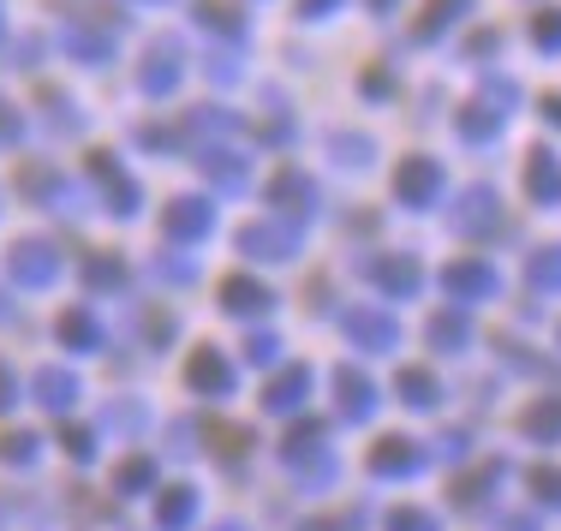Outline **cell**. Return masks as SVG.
<instances>
[{
  "label": "cell",
  "instance_id": "obj_1",
  "mask_svg": "<svg viewBox=\"0 0 561 531\" xmlns=\"http://www.w3.org/2000/svg\"><path fill=\"white\" fill-rule=\"evenodd\" d=\"M448 228L460 233V239L502 233V197L490 192V185H466V192L454 197V209H448Z\"/></svg>",
  "mask_w": 561,
  "mask_h": 531
},
{
  "label": "cell",
  "instance_id": "obj_2",
  "mask_svg": "<svg viewBox=\"0 0 561 531\" xmlns=\"http://www.w3.org/2000/svg\"><path fill=\"white\" fill-rule=\"evenodd\" d=\"M239 251H245V257H263V263H287V257H299V228L280 221V216L245 221V228H239Z\"/></svg>",
  "mask_w": 561,
  "mask_h": 531
},
{
  "label": "cell",
  "instance_id": "obj_3",
  "mask_svg": "<svg viewBox=\"0 0 561 531\" xmlns=\"http://www.w3.org/2000/svg\"><path fill=\"white\" fill-rule=\"evenodd\" d=\"M496 287H502V275L490 269L484 257H454L448 269H443V293L454 304H478V299H496Z\"/></svg>",
  "mask_w": 561,
  "mask_h": 531
},
{
  "label": "cell",
  "instance_id": "obj_4",
  "mask_svg": "<svg viewBox=\"0 0 561 531\" xmlns=\"http://www.w3.org/2000/svg\"><path fill=\"white\" fill-rule=\"evenodd\" d=\"M394 197L407 209H431L436 197H443V162H431V155H407V162L394 168Z\"/></svg>",
  "mask_w": 561,
  "mask_h": 531
},
{
  "label": "cell",
  "instance_id": "obj_5",
  "mask_svg": "<svg viewBox=\"0 0 561 531\" xmlns=\"http://www.w3.org/2000/svg\"><path fill=\"white\" fill-rule=\"evenodd\" d=\"M7 275L19 287H48L60 275V257H55V245L48 239H19V245L7 251Z\"/></svg>",
  "mask_w": 561,
  "mask_h": 531
},
{
  "label": "cell",
  "instance_id": "obj_6",
  "mask_svg": "<svg viewBox=\"0 0 561 531\" xmlns=\"http://www.w3.org/2000/svg\"><path fill=\"white\" fill-rule=\"evenodd\" d=\"M346 340H353L358 353H394L400 328L389 311H377V304H358V311H346Z\"/></svg>",
  "mask_w": 561,
  "mask_h": 531
},
{
  "label": "cell",
  "instance_id": "obj_7",
  "mask_svg": "<svg viewBox=\"0 0 561 531\" xmlns=\"http://www.w3.org/2000/svg\"><path fill=\"white\" fill-rule=\"evenodd\" d=\"M270 204L280 209V221H305L317 209V185L299 174V168H280V174L270 180Z\"/></svg>",
  "mask_w": 561,
  "mask_h": 531
},
{
  "label": "cell",
  "instance_id": "obj_8",
  "mask_svg": "<svg viewBox=\"0 0 561 531\" xmlns=\"http://www.w3.org/2000/svg\"><path fill=\"white\" fill-rule=\"evenodd\" d=\"M90 180H96L102 192L114 197V216H138V185L126 180L119 155H108V150H90Z\"/></svg>",
  "mask_w": 561,
  "mask_h": 531
},
{
  "label": "cell",
  "instance_id": "obj_9",
  "mask_svg": "<svg viewBox=\"0 0 561 531\" xmlns=\"http://www.w3.org/2000/svg\"><path fill=\"white\" fill-rule=\"evenodd\" d=\"M365 275L382 287L389 299H412L424 287V269H419V257H370L365 263Z\"/></svg>",
  "mask_w": 561,
  "mask_h": 531
},
{
  "label": "cell",
  "instance_id": "obj_10",
  "mask_svg": "<svg viewBox=\"0 0 561 531\" xmlns=\"http://www.w3.org/2000/svg\"><path fill=\"white\" fill-rule=\"evenodd\" d=\"M424 466V448L412 442V436H382L377 448H370V472L377 477H412Z\"/></svg>",
  "mask_w": 561,
  "mask_h": 531
},
{
  "label": "cell",
  "instance_id": "obj_11",
  "mask_svg": "<svg viewBox=\"0 0 561 531\" xmlns=\"http://www.w3.org/2000/svg\"><path fill=\"white\" fill-rule=\"evenodd\" d=\"M335 394H341V418H353V424H365L370 413H377V382H370L365 370H353V365L335 370Z\"/></svg>",
  "mask_w": 561,
  "mask_h": 531
},
{
  "label": "cell",
  "instance_id": "obj_12",
  "mask_svg": "<svg viewBox=\"0 0 561 531\" xmlns=\"http://www.w3.org/2000/svg\"><path fill=\"white\" fill-rule=\"evenodd\" d=\"M526 197L531 204H561V155L556 150H526Z\"/></svg>",
  "mask_w": 561,
  "mask_h": 531
},
{
  "label": "cell",
  "instance_id": "obj_13",
  "mask_svg": "<svg viewBox=\"0 0 561 531\" xmlns=\"http://www.w3.org/2000/svg\"><path fill=\"white\" fill-rule=\"evenodd\" d=\"M173 84H180V43H173V36H156V48L144 55V90H150V96H168Z\"/></svg>",
  "mask_w": 561,
  "mask_h": 531
},
{
  "label": "cell",
  "instance_id": "obj_14",
  "mask_svg": "<svg viewBox=\"0 0 561 531\" xmlns=\"http://www.w3.org/2000/svg\"><path fill=\"white\" fill-rule=\"evenodd\" d=\"M275 304V293L263 281H251V275H227L221 281V311H233V316H263Z\"/></svg>",
  "mask_w": 561,
  "mask_h": 531
},
{
  "label": "cell",
  "instance_id": "obj_15",
  "mask_svg": "<svg viewBox=\"0 0 561 531\" xmlns=\"http://www.w3.org/2000/svg\"><path fill=\"white\" fill-rule=\"evenodd\" d=\"M209 221H216V216H209V204H197V197H173L168 216H162V233L185 245V239H204Z\"/></svg>",
  "mask_w": 561,
  "mask_h": 531
},
{
  "label": "cell",
  "instance_id": "obj_16",
  "mask_svg": "<svg viewBox=\"0 0 561 531\" xmlns=\"http://www.w3.org/2000/svg\"><path fill=\"white\" fill-rule=\"evenodd\" d=\"M185 382H192L197 394H233V365H227L216 347H204L192 358V370H185Z\"/></svg>",
  "mask_w": 561,
  "mask_h": 531
},
{
  "label": "cell",
  "instance_id": "obj_17",
  "mask_svg": "<svg viewBox=\"0 0 561 531\" xmlns=\"http://www.w3.org/2000/svg\"><path fill=\"white\" fill-rule=\"evenodd\" d=\"M502 119H507L502 108H490L484 96H472V102H466L460 114H454V131H460L466 143H490V138H496V131H502Z\"/></svg>",
  "mask_w": 561,
  "mask_h": 531
},
{
  "label": "cell",
  "instance_id": "obj_18",
  "mask_svg": "<svg viewBox=\"0 0 561 531\" xmlns=\"http://www.w3.org/2000/svg\"><path fill=\"white\" fill-rule=\"evenodd\" d=\"M305 394H311V370L287 365L270 389H263V406H270V413H293V406H305Z\"/></svg>",
  "mask_w": 561,
  "mask_h": 531
},
{
  "label": "cell",
  "instance_id": "obj_19",
  "mask_svg": "<svg viewBox=\"0 0 561 531\" xmlns=\"http://www.w3.org/2000/svg\"><path fill=\"white\" fill-rule=\"evenodd\" d=\"M31 389H36V401H43L48 413H66V406L78 401V377H72V370H60V365H43Z\"/></svg>",
  "mask_w": 561,
  "mask_h": 531
},
{
  "label": "cell",
  "instance_id": "obj_20",
  "mask_svg": "<svg viewBox=\"0 0 561 531\" xmlns=\"http://www.w3.org/2000/svg\"><path fill=\"white\" fill-rule=\"evenodd\" d=\"M424 340H431L436 353H466V340H472V316L466 311H436L431 328H424Z\"/></svg>",
  "mask_w": 561,
  "mask_h": 531
},
{
  "label": "cell",
  "instance_id": "obj_21",
  "mask_svg": "<svg viewBox=\"0 0 561 531\" xmlns=\"http://www.w3.org/2000/svg\"><path fill=\"white\" fill-rule=\"evenodd\" d=\"M394 394H400L407 406H419V413H431V406L443 401V382H436L424 365H407V370L394 377Z\"/></svg>",
  "mask_w": 561,
  "mask_h": 531
},
{
  "label": "cell",
  "instance_id": "obj_22",
  "mask_svg": "<svg viewBox=\"0 0 561 531\" xmlns=\"http://www.w3.org/2000/svg\"><path fill=\"white\" fill-rule=\"evenodd\" d=\"M460 12H472V0H424L419 24H412V43H436V36H443Z\"/></svg>",
  "mask_w": 561,
  "mask_h": 531
},
{
  "label": "cell",
  "instance_id": "obj_23",
  "mask_svg": "<svg viewBox=\"0 0 561 531\" xmlns=\"http://www.w3.org/2000/svg\"><path fill=\"white\" fill-rule=\"evenodd\" d=\"M197 168H204L221 192H245V185H251V162H245V155H233V150H209Z\"/></svg>",
  "mask_w": 561,
  "mask_h": 531
},
{
  "label": "cell",
  "instance_id": "obj_24",
  "mask_svg": "<svg viewBox=\"0 0 561 531\" xmlns=\"http://www.w3.org/2000/svg\"><path fill=\"white\" fill-rule=\"evenodd\" d=\"M519 430H526L531 442H561V394H550V401H538V406H526Z\"/></svg>",
  "mask_w": 561,
  "mask_h": 531
},
{
  "label": "cell",
  "instance_id": "obj_25",
  "mask_svg": "<svg viewBox=\"0 0 561 531\" xmlns=\"http://www.w3.org/2000/svg\"><path fill=\"white\" fill-rule=\"evenodd\" d=\"M526 281L531 293H561V245H543L526 257Z\"/></svg>",
  "mask_w": 561,
  "mask_h": 531
},
{
  "label": "cell",
  "instance_id": "obj_26",
  "mask_svg": "<svg viewBox=\"0 0 561 531\" xmlns=\"http://www.w3.org/2000/svg\"><path fill=\"white\" fill-rule=\"evenodd\" d=\"M502 460H484V466H478L472 477H460V484H454V501H460V508H478V501H484L490 496V489H496L502 484Z\"/></svg>",
  "mask_w": 561,
  "mask_h": 531
},
{
  "label": "cell",
  "instance_id": "obj_27",
  "mask_svg": "<svg viewBox=\"0 0 561 531\" xmlns=\"http://www.w3.org/2000/svg\"><path fill=\"white\" fill-rule=\"evenodd\" d=\"M60 340H66V347H78V353H90V347H96V316H90L84 304L60 311Z\"/></svg>",
  "mask_w": 561,
  "mask_h": 531
},
{
  "label": "cell",
  "instance_id": "obj_28",
  "mask_svg": "<svg viewBox=\"0 0 561 531\" xmlns=\"http://www.w3.org/2000/svg\"><path fill=\"white\" fill-rule=\"evenodd\" d=\"M329 150L341 155V168H370V155H377V143H370L365 131H335V138H329Z\"/></svg>",
  "mask_w": 561,
  "mask_h": 531
},
{
  "label": "cell",
  "instance_id": "obj_29",
  "mask_svg": "<svg viewBox=\"0 0 561 531\" xmlns=\"http://www.w3.org/2000/svg\"><path fill=\"white\" fill-rule=\"evenodd\" d=\"M197 24H209L216 36H233V43L245 36V24H239V12L227 7V0H204V7H197Z\"/></svg>",
  "mask_w": 561,
  "mask_h": 531
},
{
  "label": "cell",
  "instance_id": "obj_30",
  "mask_svg": "<svg viewBox=\"0 0 561 531\" xmlns=\"http://www.w3.org/2000/svg\"><path fill=\"white\" fill-rule=\"evenodd\" d=\"M317 448H323V424H317V418H305V424H293V430H287V460H293V466H299L305 454H317Z\"/></svg>",
  "mask_w": 561,
  "mask_h": 531
},
{
  "label": "cell",
  "instance_id": "obj_31",
  "mask_svg": "<svg viewBox=\"0 0 561 531\" xmlns=\"http://www.w3.org/2000/svg\"><path fill=\"white\" fill-rule=\"evenodd\" d=\"M60 43L72 48V55H84V60H108V55H114V43H108V36H90V31H78V24H66V31H60Z\"/></svg>",
  "mask_w": 561,
  "mask_h": 531
},
{
  "label": "cell",
  "instance_id": "obj_32",
  "mask_svg": "<svg viewBox=\"0 0 561 531\" xmlns=\"http://www.w3.org/2000/svg\"><path fill=\"white\" fill-rule=\"evenodd\" d=\"M531 43H538L543 55H561V7H543L538 19H531Z\"/></svg>",
  "mask_w": 561,
  "mask_h": 531
},
{
  "label": "cell",
  "instance_id": "obj_33",
  "mask_svg": "<svg viewBox=\"0 0 561 531\" xmlns=\"http://www.w3.org/2000/svg\"><path fill=\"white\" fill-rule=\"evenodd\" d=\"M192 508H197V501H192V489H168V496H162V508H156V520H162L168 531H180L185 520H192Z\"/></svg>",
  "mask_w": 561,
  "mask_h": 531
},
{
  "label": "cell",
  "instance_id": "obj_34",
  "mask_svg": "<svg viewBox=\"0 0 561 531\" xmlns=\"http://www.w3.org/2000/svg\"><path fill=\"white\" fill-rule=\"evenodd\" d=\"M531 496L543 501V508H561V466H531Z\"/></svg>",
  "mask_w": 561,
  "mask_h": 531
},
{
  "label": "cell",
  "instance_id": "obj_35",
  "mask_svg": "<svg viewBox=\"0 0 561 531\" xmlns=\"http://www.w3.org/2000/svg\"><path fill=\"white\" fill-rule=\"evenodd\" d=\"M150 477H156V460H150V454H138V460H126V466H119L114 484H119V496H138V489L150 484Z\"/></svg>",
  "mask_w": 561,
  "mask_h": 531
},
{
  "label": "cell",
  "instance_id": "obj_36",
  "mask_svg": "<svg viewBox=\"0 0 561 531\" xmlns=\"http://www.w3.org/2000/svg\"><path fill=\"white\" fill-rule=\"evenodd\" d=\"M0 460H7V466H31V460H36V436L31 430L0 436Z\"/></svg>",
  "mask_w": 561,
  "mask_h": 531
},
{
  "label": "cell",
  "instance_id": "obj_37",
  "mask_svg": "<svg viewBox=\"0 0 561 531\" xmlns=\"http://www.w3.org/2000/svg\"><path fill=\"white\" fill-rule=\"evenodd\" d=\"M84 281L96 287V293H102V287H119V281H126V263H119L114 251H108V257H96V263L84 269Z\"/></svg>",
  "mask_w": 561,
  "mask_h": 531
},
{
  "label": "cell",
  "instance_id": "obj_38",
  "mask_svg": "<svg viewBox=\"0 0 561 531\" xmlns=\"http://www.w3.org/2000/svg\"><path fill=\"white\" fill-rule=\"evenodd\" d=\"M478 96H484L490 102V108H514V102H519V84H514V78H484V90H478Z\"/></svg>",
  "mask_w": 561,
  "mask_h": 531
},
{
  "label": "cell",
  "instance_id": "obj_39",
  "mask_svg": "<svg viewBox=\"0 0 561 531\" xmlns=\"http://www.w3.org/2000/svg\"><path fill=\"white\" fill-rule=\"evenodd\" d=\"M185 131H233V119H227V108H192Z\"/></svg>",
  "mask_w": 561,
  "mask_h": 531
},
{
  "label": "cell",
  "instance_id": "obj_40",
  "mask_svg": "<svg viewBox=\"0 0 561 531\" xmlns=\"http://www.w3.org/2000/svg\"><path fill=\"white\" fill-rule=\"evenodd\" d=\"M389 531H436V513H424V508H394V513H389Z\"/></svg>",
  "mask_w": 561,
  "mask_h": 531
},
{
  "label": "cell",
  "instance_id": "obj_41",
  "mask_svg": "<svg viewBox=\"0 0 561 531\" xmlns=\"http://www.w3.org/2000/svg\"><path fill=\"white\" fill-rule=\"evenodd\" d=\"M305 531H365V508H346V513H329V520L305 526Z\"/></svg>",
  "mask_w": 561,
  "mask_h": 531
},
{
  "label": "cell",
  "instance_id": "obj_42",
  "mask_svg": "<svg viewBox=\"0 0 561 531\" xmlns=\"http://www.w3.org/2000/svg\"><path fill=\"white\" fill-rule=\"evenodd\" d=\"M209 436L221 442V454H239V448H251V430H233V424H209Z\"/></svg>",
  "mask_w": 561,
  "mask_h": 531
},
{
  "label": "cell",
  "instance_id": "obj_43",
  "mask_svg": "<svg viewBox=\"0 0 561 531\" xmlns=\"http://www.w3.org/2000/svg\"><path fill=\"white\" fill-rule=\"evenodd\" d=\"M275 353H280L275 335H251V340H245V358H251V365H275Z\"/></svg>",
  "mask_w": 561,
  "mask_h": 531
},
{
  "label": "cell",
  "instance_id": "obj_44",
  "mask_svg": "<svg viewBox=\"0 0 561 531\" xmlns=\"http://www.w3.org/2000/svg\"><path fill=\"white\" fill-rule=\"evenodd\" d=\"M496 48H502V31H478L472 43H466V55H472V60H484V55H496Z\"/></svg>",
  "mask_w": 561,
  "mask_h": 531
},
{
  "label": "cell",
  "instance_id": "obj_45",
  "mask_svg": "<svg viewBox=\"0 0 561 531\" xmlns=\"http://www.w3.org/2000/svg\"><path fill=\"white\" fill-rule=\"evenodd\" d=\"M389 72H382V66H370V72H365V96H389Z\"/></svg>",
  "mask_w": 561,
  "mask_h": 531
},
{
  "label": "cell",
  "instance_id": "obj_46",
  "mask_svg": "<svg viewBox=\"0 0 561 531\" xmlns=\"http://www.w3.org/2000/svg\"><path fill=\"white\" fill-rule=\"evenodd\" d=\"M66 454H72V460H90V436H84V430H66Z\"/></svg>",
  "mask_w": 561,
  "mask_h": 531
},
{
  "label": "cell",
  "instance_id": "obj_47",
  "mask_svg": "<svg viewBox=\"0 0 561 531\" xmlns=\"http://www.w3.org/2000/svg\"><path fill=\"white\" fill-rule=\"evenodd\" d=\"M341 0H299V19H323V12H335Z\"/></svg>",
  "mask_w": 561,
  "mask_h": 531
},
{
  "label": "cell",
  "instance_id": "obj_48",
  "mask_svg": "<svg viewBox=\"0 0 561 531\" xmlns=\"http://www.w3.org/2000/svg\"><path fill=\"white\" fill-rule=\"evenodd\" d=\"M144 328H150V340H168V335H173V316H168V311H156Z\"/></svg>",
  "mask_w": 561,
  "mask_h": 531
},
{
  "label": "cell",
  "instance_id": "obj_49",
  "mask_svg": "<svg viewBox=\"0 0 561 531\" xmlns=\"http://www.w3.org/2000/svg\"><path fill=\"white\" fill-rule=\"evenodd\" d=\"M436 448H443V460H460V454H466V436H460V430H448Z\"/></svg>",
  "mask_w": 561,
  "mask_h": 531
},
{
  "label": "cell",
  "instance_id": "obj_50",
  "mask_svg": "<svg viewBox=\"0 0 561 531\" xmlns=\"http://www.w3.org/2000/svg\"><path fill=\"white\" fill-rule=\"evenodd\" d=\"M12 138H19V114H12L7 102H0V143H12Z\"/></svg>",
  "mask_w": 561,
  "mask_h": 531
},
{
  "label": "cell",
  "instance_id": "obj_51",
  "mask_svg": "<svg viewBox=\"0 0 561 531\" xmlns=\"http://www.w3.org/2000/svg\"><path fill=\"white\" fill-rule=\"evenodd\" d=\"M12 394H19V382H12V370L0 365V413H7V406H12Z\"/></svg>",
  "mask_w": 561,
  "mask_h": 531
},
{
  "label": "cell",
  "instance_id": "obj_52",
  "mask_svg": "<svg viewBox=\"0 0 561 531\" xmlns=\"http://www.w3.org/2000/svg\"><path fill=\"white\" fill-rule=\"evenodd\" d=\"M543 119H550V126L561 131V96H543Z\"/></svg>",
  "mask_w": 561,
  "mask_h": 531
},
{
  "label": "cell",
  "instance_id": "obj_53",
  "mask_svg": "<svg viewBox=\"0 0 561 531\" xmlns=\"http://www.w3.org/2000/svg\"><path fill=\"white\" fill-rule=\"evenodd\" d=\"M502 531H538V526H531L526 513H514V520H502Z\"/></svg>",
  "mask_w": 561,
  "mask_h": 531
},
{
  "label": "cell",
  "instance_id": "obj_54",
  "mask_svg": "<svg viewBox=\"0 0 561 531\" xmlns=\"http://www.w3.org/2000/svg\"><path fill=\"white\" fill-rule=\"evenodd\" d=\"M394 7V0H370V12H389Z\"/></svg>",
  "mask_w": 561,
  "mask_h": 531
},
{
  "label": "cell",
  "instance_id": "obj_55",
  "mask_svg": "<svg viewBox=\"0 0 561 531\" xmlns=\"http://www.w3.org/2000/svg\"><path fill=\"white\" fill-rule=\"evenodd\" d=\"M7 316H12V311H7V299H0V323H7Z\"/></svg>",
  "mask_w": 561,
  "mask_h": 531
},
{
  "label": "cell",
  "instance_id": "obj_56",
  "mask_svg": "<svg viewBox=\"0 0 561 531\" xmlns=\"http://www.w3.org/2000/svg\"><path fill=\"white\" fill-rule=\"evenodd\" d=\"M216 531H245V526H216Z\"/></svg>",
  "mask_w": 561,
  "mask_h": 531
}]
</instances>
